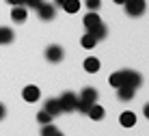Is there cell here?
I'll return each instance as SVG.
<instances>
[{
    "instance_id": "cell-1",
    "label": "cell",
    "mask_w": 149,
    "mask_h": 136,
    "mask_svg": "<svg viewBox=\"0 0 149 136\" xmlns=\"http://www.w3.org/2000/svg\"><path fill=\"white\" fill-rule=\"evenodd\" d=\"M95 102H97V91L93 86H86L84 91H82V95L78 97V110L86 114V110H89Z\"/></svg>"
},
{
    "instance_id": "cell-2",
    "label": "cell",
    "mask_w": 149,
    "mask_h": 136,
    "mask_svg": "<svg viewBox=\"0 0 149 136\" xmlns=\"http://www.w3.org/2000/svg\"><path fill=\"white\" fill-rule=\"evenodd\" d=\"M58 102H61L63 112H74V110H78V97H76L71 91H65L63 95L58 97Z\"/></svg>"
},
{
    "instance_id": "cell-3",
    "label": "cell",
    "mask_w": 149,
    "mask_h": 136,
    "mask_svg": "<svg viewBox=\"0 0 149 136\" xmlns=\"http://www.w3.org/2000/svg\"><path fill=\"white\" fill-rule=\"evenodd\" d=\"M123 7H125V13H127V15L138 17V15L145 13L147 4H145V0H125V2H123Z\"/></svg>"
},
{
    "instance_id": "cell-4",
    "label": "cell",
    "mask_w": 149,
    "mask_h": 136,
    "mask_svg": "<svg viewBox=\"0 0 149 136\" xmlns=\"http://www.w3.org/2000/svg\"><path fill=\"white\" fill-rule=\"evenodd\" d=\"M141 84H143V78H141V74H136V71H132V69H125V71H123V86L138 89Z\"/></svg>"
},
{
    "instance_id": "cell-5",
    "label": "cell",
    "mask_w": 149,
    "mask_h": 136,
    "mask_svg": "<svg viewBox=\"0 0 149 136\" xmlns=\"http://www.w3.org/2000/svg\"><path fill=\"white\" fill-rule=\"evenodd\" d=\"M63 56H65V52H63L61 45L54 43V45H48V48H45V59H48L50 63H61Z\"/></svg>"
},
{
    "instance_id": "cell-6",
    "label": "cell",
    "mask_w": 149,
    "mask_h": 136,
    "mask_svg": "<svg viewBox=\"0 0 149 136\" xmlns=\"http://www.w3.org/2000/svg\"><path fill=\"white\" fill-rule=\"evenodd\" d=\"M43 110L48 112V114H52V117H58V114H63L61 102H58L56 97H50V99H45V104H43Z\"/></svg>"
},
{
    "instance_id": "cell-7",
    "label": "cell",
    "mask_w": 149,
    "mask_h": 136,
    "mask_svg": "<svg viewBox=\"0 0 149 136\" xmlns=\"http://www.w3.org/2000/svg\"><path fill=\"white\" fill-rule=\"evenodd\" d=\"M37 13H39V17L41 20H54V15H56V9H54V4H45V2H41V7L37 9Z\"/></svg>"
},
{
    "instance_id": "cell-8",
    "label": "cell",
    "mask_w": 149,
    "mask_h": 136,
    "mask_svg": "<svg viewBox=\"0 0 149 136\" xmlns=\"http://www.w3.org/2000/svg\"><path fill=\"white\" fill-rule=\"evenodd\" d=\"M82 22H84V28H86V33H89V30H93L95 26L102 24V20H100V15H97L95 11H89V15H84Z\"/></svg>"
},
{
    "instance_id": "cell-9",
    "label": "cell",
    "mask_w": 149,
    "mask_h": 136,
    "mask_svg": "<svg viewBox=\"0 0 149 136\" xmlns=\"http://www.w3.org/2000/svg\"><path fill=\"white\" fill-rule=\"evenodd\" d=\"M22 95H24V99H26L28 104H33V102H37V99H39L41 91H39V89L35 86V84H28V86H26V89L22 91Z\"/></svg>"
},
{
    "instance_id": "cell-10",
    "label": "cell",
    "mask_w": 149,
    "mask_h": 136,
    "mask_svg": "<svg viewBox=\"0 0 149 136\" xmlns=\"http://www.w3.org/2000/svg\"><path fill=\"white\" fill-rule=\"evenodd\" d=\"M26 9L24 7H13V11H11V20L13 22H17V24H22V22H26Z\"/></svg>"
},
{
    "instance_id": "cell-11",
    "label": "cell",
    "mask_w": 149,
    "mask_h": 136,
    "mask_svg": "<svg viewBox=\"0 0 149 136\" xmlns=\"http://www.w3.org/2000/svg\"><path fill=\"white\" fill-rule=\"evenodd\" d=\"M134 91H136V89H130V86H119V91H117V97H119L121 102H130V99L134 97Z\"/></svg>"
},
{
    "instance_id": "cell-12",
    "label": "cell",
    "mask_w": 149,
    "mask_h": 136,
    "mask_svg": "<svg viewBox=\"0 0 149 136\" xmlns=\"http://www.w3.org/2000/svg\"><path fill=\"white\" fill-rule=\"evenodd\" d=\"M86 114H89L93 121H100V119H104V108L102 106H97V104H93V106L86 110Z\"/></svg>"
},
{
    "instance_id": "cell-13",
    "label": "cell",
    "mask_w": 149,
    "mask_h": 136,
    "mask_svg": "<svg viewBox=\"0 0 149 136\" xmlns=\"http://www.w3.org/2000/svg\"><path fill=\"white\" fill-rule=\"evenodd\" d=\"M119 121H121L123 128H132V125L136 123V114L134 112H123L121 117H119Z\"/></svg>"
},
{
    "instance_id": "cell-14",
    "label": "cell",
    "mask_w": 149,
    "mask_h": 136,
    "mask_svg": "<svg viewBox=\"0 0 149 136\" xmlns=\"http://www.w3.org/2000/svg\"><path fill=\"white\" fill-rule=\"evenodd\" d=\"M11 41H13V30H11V28H4V26H0V45L11 43Z\"/></svg>"
},
{
    "instance_id": "cell-15",
    "label": "cell",
    "mask_w": 149,
    "mask_h": 136,
    "mask_svg": "<svg viewBox=\"0 0 149 136\" xmlns=\"http://www.w3.org/2000/svg\"><path fill=\"white\" fill-rule=\"evenodd\" d=\"M89 33H91V35H93V37H95L97 41H100V39H104V37H106V35H108V28H106V26H104V24H100V26H95V28H93V30H89Z\"/></svg>"
},
{
    "instance_id": "cell-16",
    "label": "cell",
    "mask_w": 149,
    "mask_h": 136,
    "mask_svg": "<svg viewBox=\"0 0 149 136\" xmlns=\"http://www.w3.org/2000/svg\"><path fill=\"white\" fill-rule=\"evenodd\" d=\"M84 69L89 71V74L97 71V69H100V61H97V59H93V56H89V59L84 61Z\"/></svg>"
},
{
    "instance_id": "cell-17",
    "label": "cell",
    "mask_w": 149,
    "mask_h": 136,
    "mask_svg": "<svg viewBox=\"0 0 149 136\" xmlns=\"http://www.w3.org/2000/svg\"><path fill=\"white\" fill-rule=\"evenodd\" d=\"M61 7H63L67 13H76V11L80 9V2H78V0H65V2L61 4Z\"/></svg>"
},
{
    "instance_id": "cell-18",
    "label": "cell",
    "mask_w": 149,
    "mask_h": 136,
    "mask_svg": "<svg viewBox=\"0 0 149 136\" xmlns=\"http://www.w3.org/2000/svg\"><path fill=\"white\" fill-rule=\"evenodd\" d=\"M110 86H115V89H119V86H123V71H115V74L110 76Z\"/></svg>"
},
{
    "instance_id": "cell-19",
    "label": "cell",
    "mask_w": 149,
    "mask_h": 136,
    "mask_svg": "<svg viewBox=\"0 0 149 136\" xmlns=\"http://www.w3.org/2000/svg\"><path fill=\"white\" fill-rule=\"evenodd\" d=\"M97 45V39L93 37L91 33H86L84 37H82V48H86V50H91V48H95Z\"/></svg>"
},
{
    "instance_id": "cell-20",
    "label": "cell",
    "mask_w": 149,
    "mask_h": 136,
    "mask_svg": "<svg viewBox=\"0 0 149 136\" xmlns=\"http://www.w3.org/2000/svg\"><path fill=\"white\" fill-rule=\"evenodd\" d=\"M52 114H48V112H45V110H39L37 112V121L41 123V125H45V123H52Z\"/></svg>"
},
{
    "instance_id": "cell-21",
    "label": "cell",
    "mask_w": 149,
    "mask_h": 136,
    "mask_svg": "<svg viewBox=\"0 0 149 136\" xmlns=\"http://www.w3.org/2000/svg\"><path fill=\"white\" fill-rule=\"evenodd\" d=\"M56 132H58V130H56L52 123H45L43 128H41V136H54Z\"/></svg>"
},
{
    "instance_id": "cell-22",
    "label": "cell",
    "mask_w": 149,
    "mask_h": 136,
    "mask_svg": "<svg viewBox=\"0 0 149 136\" xmlns=\"http://www.w3.org/2000/svg\"><path fill=\"white\" fill-rule=\"evenodd\" d=\"M84 4L89 7V11H97V9L102 7V2H100V0H86Z\"/></svg>"
},
{
    "instance_id": "cell-23",
    "label": "cell",
    "mask_w": 149,
    "mask_h": 136,
    "mask_svg": "<svg viewBox=\"0 0 149 136\" xmlns=\"http://www.w3.org/2000/svg\"><path fill=\"white\" fill-rule=\"evenodd\" d=\"M24 4L30 7V9H39L41 7V0H24Z\"/></svg>"
},
{
    "instance_id": "cell-24",
    "label": "cell",
    "mask_w": 149,
    "mask_h": 136,
    "mask_svg": "<svg viewBox=\"0 0 149 136\" xmlns=\"http://www.w3.org/2000/svg\"><path fill=\"white\" fill-rule=\"evenodd\" d=\"M7 117V108H4V104H0V121Z\"/></svg>"
},
{
    "instance_id": "cell-25",
    "label": "cell",
    "mask_w": 149,
    "mask_h": 136,
    "mask_svg": "<svg viewBox=\"0 0 149 136\" xmlns=\"http://www.w3.org/2000/svg\"><path fill=\"white\" fill-rule=\"evenodd\" d=\"M9 4H13V7H22L24 4V0H7Z\"/></svg>"
},
{
    "instance_id": "cell-26",
    "label": "cell",
    "mask_w": 149,
    "mask_h": 136,
    "mask_svg": "<svg viewBox=\"0 0 149 136\" xmlns=\"http://www.w3.org/2000/svg\"><path fill=\"white\" fill-rule=\"evenodd\" d=\"M143 112H145V117L149 119V104H145V108H143Z\"/></svg>"
},
{
    "instance_id": "cell-27",
    "label": "cell",
    "mask_w": 149,
    "mask_h": 136,
    "mask_svg": "<svg viewBox=\"0 0 149 136\" xmlns=\"http://www.w3.org/2000/svg\"><path fill=\"white\" fill-rule=\"evenodd\" d=\"M65 2V0H54V4H63Z\"/></svg>"
},
{
    "instance_id": "cell-28",
    "label": "cell",
    "mask_w": 149,
    "mask_h": 136,
    "mask_svg": "<svg viewBox=\"0 0 149 136\" xmlns=\"http://www.w3.org/2000/svg\"><path fill=\"white\" fill-rule=\"evenodd\" d=\"M115 2H117V4H123V2H125V0H115Z\"/></svg>"
},
{
    "instance_id": "cell-29",
    "label": "cell",
    "mask_w": 149,
    "mask_h": 136,
    "mask_svg": "<svg viewBox=\"0 0 149 136\" xmlns=\"http://www.w3.org/2000/svg\"><path fill=\"white\" fill-rule=\"evenodd\" d=\"M54 136H63V134H61V132H56V134H54Z\"/></svg>"
}]
</instances>
